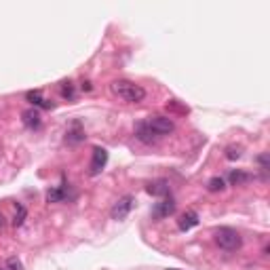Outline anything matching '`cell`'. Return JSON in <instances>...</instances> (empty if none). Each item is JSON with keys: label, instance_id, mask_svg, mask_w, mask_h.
<instances>
[{"label": "cell", "instance_id": "6da1fadb", "mask_svg": "<svg viewBox=\"0 0 270 270\" xmlns=\"http://www.w3.org/2000/svg\"><path fill=\"white\" fill-rule=\"evenodd\" d=\"M110 91H112V95H116L118 99H125L129 101V104H137L146 97V89L141 87V84H135L131 80H114L110 82Z\"/></svg>", "mask_w": 270, "mask_h": 270}, {"label": "cell", "instance_id": "7a4b0ae2", "mask_svg": "<svg viewBox=\"0 0 270 270\" xmlns=\"http://www.w3.org/2000/svg\"><path fill=\"white\" fill-rule=\"evenodd\" d=\"M215 243L219 245V249H224V251H236V249H241L243 239L234 228L224 226V228H217L215 230Z\"/></svg>", "mask_w": 270, "mask_h": 270}, {"label": "cell", "instance_id": "3957f363", "mask_svg": "<svg viewBox=\"0 0 270 270\" xmlns=\"http://www.w3.org/2000/svg\"><path fill=\"white\" fill-rule=\"evenodd\" d=\"M148 127L152 131H154V135L156 137H160V135H169V133H173V129H175V125H173V121L169 116H152V118H148Z\"/></svg>", "mask_w": 270, "mask_h": 270}, {"label": "cell", "instance_id": "277c9868", "mask_svg": "<svg viewBox=\"0 0 270 270\" xmlns=\"http://www.w3.org/2000/svg\"><path fill=\"white\" fill-rule=\"evenodd\" d=\"M133 205H135V199L131 197V194H125V197H121L114 202V207L110 209V215H112V219H125L131 213Z\"/></svg>", "mask_w": 270, "mask_h": 270}, {"label": "cell", "instance_id": "5b68a950", "mask_svg": "<svg viewBox=\"0 0 270 270\" xmlns=\"http://www.w3.org/2000/svg\"><path fill=\"white\" fill-rule=\"evenodd\" d=\"M175 211V201L171 197H165L163 201L154 202V207H152V217L154 219H165L169 217Z\"/></svg>", "mask_w": 270, "mask_h": 270}, {"label": "cell", "instance_id": "8992f818", "mask_svg": "<svg viewBox=\"0 0 270 270\" xmlns=\"http://www.w3.org/2000/svg\"><path fill=\"white\" fill-rule=\"evenodd\" d=\"M108 163V150L106 148H93V158H91V175H99L104 171Z\"/></svg>", "mask_w": 270, "mask_h": 270}, {"label": "cell", "instance_id": "52a82bcc", "mask_svg": "<svg viewBox=\"0 0 270 270\" xmlns=\"http://www.w3.org/2000/svg\"><path fill=\"white\" fill-rule=\"evenodd\" d=\"M228 182L232 186H245V184L253 182V175L249 171H243V169H232V171L228 173Z\"/></svg>", "mask_w": 270, "mask_h": 270}, {"label": "cell", "instance_id": "ba28073f", "mask_svg": "<svg viewBox=\"0 0 270 270\" xmlns=\"http://www.w3.org/2000/svg\"><path fill=\"white\" fill-rule=\"evenodd\" d=\"M135 137H137L139 141H143V143L156 141V135L148 127V123H137V125H135Z\"/></svg>", "mask_w": 270, "mask_h": 270}, {"label": "cell", "instance_id": "9c48e42d", "mask_svg": "<svg viewBox=\"0 0 270 270\" xmlns=\"http://www.w3.org/2000/svg\"><path fill=\"white\" fill-rule=\"evenodd\" d=\"M199 224V213L197 211H186V213L177 219V226H180V230H190Z\"/></svg>", "mask_w": 270, "mask_h": 270}, {"label": "cell", "instance_id": "30bf717a", "mask_svg": "<svg viewBox=\"0 0 270 270\" xmlns=\"http://www.w3.org/2000/svg\"><path fill=\"white\" fill-rule=\"evenodd\" d=\"M146 190L152 194V197H169V184L165 180H156V182H150L146 186Z\"/></svg>", "mask_w": 270, "mask_h": 270}, {"label": "cell", "instance_id": "8fae6325", "mask_svg": "<svg viewBox=\"0 0 270 270\" xmlns=\"http://www.w3.org/2000/svg\"><path fill=\"white\" fill-rule=\"evenodd\" d=\"M82 139H84L82 127H80V123H74L70 129L66 131V141H68V143H78V141H82Z\"/></svg>", "mask_w": 270, "mask_h": 270}, {"label": "cell", "instance_id": "7c38bea8", "mask_svg": "<svg viewBox=\"0 0 270 270\" xmlns=\"http://www.w3.org/2000/svg\"><path fill=\"white\" fill-rule=\"evenodd\" d=\"M21 118H23V125L30 127V129H36V127H40V114H38V110H34V108L25 110V112L21 114Z\"/></svg>", "mask_w": 270, "mask_h": 270}, {"label": "cell", "instance_id": "4fadbf2b", "mask_svg": "<svg viewBox=\"0 0 270 270\" xmlns=\"http://www.w3.org/2000/svg\"><path fill=\"white\" fill-rule=\"evenodd\" d=\"M64 199H66V190L59 188V186H55V188H51L47 192V201L49 202H62Z\"/></svg>", "mask_w": 270, "mask_h": 270}, {"label": "cell", "instance_id": "5bb4252c", "mask_svg": "<svg viewBox=\"0 0 270 270\" xmlns=\"http://www.w3.org/2000/svg\"><path fill=\"white\" fill-rule=\"evenodd\" d=\"M207 188L211 192H222L226 188V182H224V177H211V180L207 182Z\"/></svg>", "mask_w": 270, "mask_h": 270}, {"label": "cell", "instance_id": "9a60e30c", "mask_svg": "<svg viewBox=\"0 0 270 270\" xmlns=\"http://www.w3.org/2000/svg\"><path fill=\"white\" fill-rule=\"evenodd\" d=\"M25 97H28V101H32L34 106H45V108H49V106L45 104V99H42V93H40V91H30Z\"/></svg>", "mask_w": 270, "mask_h": 270}, {"label": "cell", "instance_id": "2e32d148", "mask_svg": "<svg viewBox=\"0 0 270 270\" xmlns=\"http://www.w3.org/2000/svg\"><path fill=\"white\" fill-rule=\"evenodd\" d=\"M25 213H28V211H25V207H23V205H17V213H15L13 224H15V226H21L23 219H25Z\"/></svg>", "mask_w": 270, "mask_h": 270}, {"label": "cell", "instance_id": "e0dca14e", "mask_svg": "<svg viewBox=\"0 0 270 270\" xmlns=\"http://www.w3.org/2000/svg\"><path fill=\"white\" fill-rule=\"evenodd\" d=\"M62 95L68 97V99L74 97V87H72V82H64V84H62Z\"/></svg>", "mask_w": 270, "mask_h": 270}, {"label": "cell", "instance_id": "ac0fdd59", "mask_svg": "<svg viewBox=\"0 0 270 270\" xmlns=\"http://www.w3.org/2000/svg\"><path fill=\"white\" fill-rule=\"evenodd\" d=\"M239 156H241V150H239V148H228V150H226V158L234 160V158H239Z\"/></svg>", "mask_w": 270, "mask_h": 270}, {"label": "cell", "instance_id": "d6986e66", "mask_svg": "<svg viewBox=\"0 0 270 270\" xmlns=\"http://www.w3.org/2000/svg\"><path fill=\"white\" fill-rule=\"evenodd\" d=\"M258 163L262 165V171H266V169H268V154H262V156L258 158Z\"/></svg>", "mask_w": 270, "mask_h": 270}, {"label": "cell", "instance_id": "ffe728a7", "mask_svg": "<svg viewBox=\"0 0 270 270\" xmlns=\"http://www.w3.org/2000/svg\"><path fill=\"white\" fill-rule=\"evenodd\" d=\"M8 266H11L13 270H21V264H19V260H15V258H11V260H8Z\"/></svg>", "mask_w": 270, "mask_h": 270}, {"label": "cell", "instance_id": "44dd1931", "mask_svg": "<svg viewBox=\"0 0 270 270\" xmlns=\"http://www.w3.org/2000/svg\"><path fill=\"white\" fill-rule=\"evenodd\" d=\"M2 226H4V217H2V215H0V228H2Z\"/></svg>", "mask_w": 270, "mask_h": 270}, {"label": "cell", "instance_id": "7402d4cb", "mask_svg": "<svg viewBox=\"0 0 270 270\" xmlns=\"http://www.w3.org/2000/svg\"><path fill=\"white\" fill-rule=\"evenodd\" d=\"M169 270H177V268H169Z\"/></svg>", "mask_w": 270, "mask_h": 270}, {"label": "cell", "instance_id": "603a6c76", "mask_svg": "<svg viewBox=\"0 0 270 270\" xmlns=\"http://www.w3.org/2000/svg\"><path fill=\"white\" fill-rule=\"evenodd\" d=\"M0 270H4V268H2V266H0Z\"/></svg>", "mask_w": 270, "mask_h": 270}]
</instances>
